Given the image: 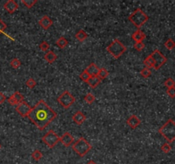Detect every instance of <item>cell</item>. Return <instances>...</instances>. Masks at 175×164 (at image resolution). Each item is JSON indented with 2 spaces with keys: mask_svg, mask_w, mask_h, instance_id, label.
Returning <instances> with one entry per match:
<instances>
[{
  "mask_svg": "<svg viewBox=\"0 0 175 164\" xmlns=\"http://www.w3.org/2000/svg\"><path fill=\"white\" fill-rule=\"evenodd\" d=\"M44 58H45V60H46V62H48L49 63H52V62H54L57 60V56L56 55L55 52L51 51V52H46V54L45 55Z\"/></svg>",
  "mask_w": 175,
  "mask_h": 164,
  "instance_id": "17",
  "label": "cell"
},
{
  "mask_svg": "<svg viewBox=\"0 0 175 164\" xmlns=\"http://www.w3.org/2000/svg\"><path fill=\"white\" fill-rule=\"evenodd\" d=\"M167 93L170 97V98H175V87H172V88H168L167 90Z\"/></svg>",
  "mask_w": 175,
  "mask_h": 164,
  "instance_id": "36",
  "label": "cell"
},
{
  "mask_svg": "<svg viewBox=\"0 0 175 164\" xmlns=\"http://www.w3.org/2000/svg\"><path fill=\"white\" fill-rule=\"evenodd\" d=\"M42 140L49 148L52 149L60 142V137L58 136L55 132L51 130L43 136Z\"/></svg>",
  "mask_w": 175,
  "mask_h": 164,
  "instance_id": "7",
  "label": "cell"
},
{
  "mask_svg": "<svg viewBox=\"0 0 175 164\" xmlns=\"http://www.w3.org/2000/svg\"><path fill=\"white\" fill-rule=\"evenodd\" d=\"M161 150H162V152H164L166 154H167V153H169L171 151V146L168 143H165L163 146H161Z\"/></svg>",
  "mask_w": 175,
  "mask_h": 164,
  "instance_id": "34",
  "label": "cell"
},
{
  "mask_svg": "<svg viewBox=\"0 0 175 164\" xmlns=\"http://www.w3.org/2000/svg\"><path fill=\"white\" fill-rule=\"evenodd\" d=\"M12 97L14 98V99L15 100V102L17 103V104L24 102L23 95L21 93V92H15L12 95Z\"/></svg>",
  "mask_w": 175,
  "mask_h": 164,
  "instance_id": "21",
  "label": "cell"
},
{
  "mask_svg": "<svg viewBox=\"0 0 175 164\" xmlns=\"http://www.w3.org/2000/svg\"><path fill=\"white\" fill-rule=\"evenodd\" d=\"M100 82H101V80H100L97 76H91L89 80L87 81L88 85H90L91 87H92V88L97 87V86L100 84Z\"/></svg>",
  "mask_w": 175,
  "mask_h": 164,
  "instance_id": "18",
  "label": "cell"
},
{
  "mask_svg": "<svg viewBox=\"0 0 175 164\" xmlns=\"http://www.w3.org/2000/svg\"><path fill=\"white\" fill-rule=\"evenodd\" d=\"M84 100H85V103H89V104H91L95 101V96L92 93H87L85 96L84 98Z\"/></svg>",
  "mask_w": 175,
  "mask_h": 164,
  "instance_id": "25",
  "label": "cell"
},
{
  "mask_svg": "<svg viewBox=\"0 0 175 164\" xmlns=\"http://www.w3.org/2000/svg\"><path fill=\"white\" fill-rule=\"evenodd\" d=\"M21 65V62L20 61L18 58H13L11 61H10V66L13 68V69H18L20 66Z\"/></svg>",
  "mask_w": 175,
  "mask_h": 164,
  "instance_id": "28",
  "label": "cell"
},
{
  "mask_svg": "<svg viewBox=\"0 0 175 164\" xmlns=\"http://www.w3.org/2000/svg\"><path fill=\"white\" fill-rule=\"evenodd\" d=\"M38 23H39V25H40L44 29L47 30V29H49V28L51 27L52 24H53V22H52L51 19L50 18L48 15H44L42 18L39 20Z\"/></svg>",
  "mask_w": 175,
  "mask_h": 164,
  "instance_id": "13",
  "label": "cell"
},
{
  "mask_svg": "<svg viewBox=\"0 0 175 164\" xmlns=\"http://www.w3.org/2000/svg\"><path fill=\"white\" fill-rule=\"evenodd\" d=\"M144 47H145V45L143 42H137L134 44V48L137 52H141Z\"/></svg>",
  "mask_w": 175,
  "mask_h": 164,
  "instance_id": "35",
  "label": "cell"
},
{
  "mask_svg": "<svg viewBox=\"0 0 175 164\" xmlns=\"http://www.w3.org/2000/svg\"><path fill=\"white\" fill-rule=\"evenodd\" d=\"M26 84L28 85V87L31 88V89H33V88H34V87L36 86L37 82H36V80H34V79H33V78H29L28 80H27Z\"/></svg>",
  "mask_w": 175,
  "mask_h": 164,
  "instance_id": "30",
  "label": "cell"
},
{
  "mask_svg": "<svg viewBox=\"0 0 175 164\" xmlns=\"http://www.w3.org/2000/svg\"><path fill=\"white\" fill-rule=\"evenodd\" d=\"M8 103H10V105H12V106H15V105H18L17 103L15 102V100L14 99V98L12 97V96H10V98L8 99Z\"/></svg>",
  "mask_w": 175,
  "mask_h": 164,
  "instance_id": "38",
  "label": "cell"
},
{
  "mask_svg": "<svg viewBox=\"0 0 175 164\" xmlns=\"http://www.w3.org/2000/svg\"><path fill=\"white\" fill-rule=\"evenodd\" d=\"M164 45H165V47L167 50H173V48H175V42L172 38H169V39H167Z\"/></svg>",
  "mask_w": 175,
  "mask_h": 164,
  "instance_id": "27",
  "label": "cell"
},
{
  "mask_svg": "<svg viewBox=\"0 0 175 164\" xmlns=\"http://www.w3.org/2000/svg\"><path fill=\"white\" fill-rule=\"evenodd\" d=\"M32 157H33V160H35V161H39V160L42 159L43 157V154L42 152L40 151V150H35L33 151V153H32Z\"/></svg>",
  "mask_w": 175,
  "mask_h": 164,
  "instance_id": "24",
  "label": "cell"
},
{
  "mask_svg": "<svg viewBox=\"0 0 175 164\" xmlns=\"http://www.w3.org/2000/svg\"><path fill=\"white\" fill-rule=\"evenodd\" d=\"M127 51V47L118 39H114L107 47V52L114 58H119Z\"/></svg>",
  "mask_w": 175,
  "mask_h": 164,
  "instance_id": "4",
  "label": "cell"
},
{
  "mask_svg": "<svg viewBox=\"0 0 175 164\" xmlns=\"http://www.w3.org/2000/svg\"><path fill=\"white\" fill-rule=\"evenodd\" d=\"M80 78H81V80H83V81H85V82H87L88 80H89V79L91 78L90 75L85 71V69L82 73H81V75H80Z\"/></svg>",
  "mask_w": 175,
  "mask_h": 164,
  "instance_id": "31",
  "label": "cell"
},
{
  "mask_svg": "<svg viewBox=\"0 0 175 164\" xmlns=\"http://www.w3.org/2000/svg\"><path fill=\"white\" fill-rule=\"evenodd\" d=\"M145 37H146L145 33H144L143 31H141L140 29H138L137 31L134 32V33H133V35H132V38H133V40L136 43L143 42V40L145 38Z\"/></svg>",
  "mask_w": 175,
  "mask_h": 164,
  "instance_id": "15",
  "label": "cell"
},
{
  "mask_svg": "<svg viewBox=\"0 0 175 164\" xmlns=\"http://www.w3.org/2000/svg\"><path fill=\"white\" fill-rule=\"evenodd\" d=\"M88 37V34L85 33L84 30H80L78 33L75 34V38L81 42H83L84 40H85Z\"/></svg>",
  "mask_w": 175,
  "mask_h": 164,
  "instance_id": "20",
  "label": "cell"
},
{
  "mask_svg": "<svg viewBox=\"0 0 175 164\" xmlns=\"http://www.w3.org/2000/svg\"><path fill=\"white\" fill-rule=\"evenodd\" d=\"M15 110L21 116L26 117V116H28L29 113L31 112V110H32V108H31V106L29 105L28 103H27L24 101V102L19 103L16 106Z\"/></svg>",
  "mask_w": 175,
  "mask_h": 164,
  "instance_id": "9",
  "label": "cell"
},
{
  "mask_svg": "<svg viewBox=\"0 0 175 164\" xmlns=\"http://www.w3.org/2000/svg\"><path fill=\"white\" fill-rule=\"evenodd\" d=\"M7 28V25L0 19V34H2V33H5V29Z\"/></svg>",
  "mask_w": 175,
  "mask_h": 164,
  "instance_id": "37",
  "label": "cell"
},
{
  "mask_svg": "<svg viewBox=\"0 0 175 164\" xmlns=\"http://www.w3.org/2000/svg\"><path fill=\"white\" fill-rule=\"evenodd\" d=\"M60 142L65 147H69L74 144V137L68 132H65L62 136L60 137Z\"/></svg>",
  "mask_w": 175,
  "mask_h": 164,
  "instance_id": "10",
  "label": "cell"
},
{
  "mask_svg": "<svg viewBox=\"0 0 175 164\" xmlns=\"http://www.w3.org/2000/svg\"><path fill=\"white\" fill-rule=\"evenodd\" d=\"M144 65L146 66V68H148V69L153 68L154 67V60H153L152 56L150 55L147 56L146 58L144 59Z\"/></svg>",
  "mask_w": 175,
  "mask_h": 164,
  "instance_id": "22",
  "label": "cell"
},
{
  "mask_svg": "<svg viewBox=\"0 0 175 164\" xmlns=\"http://www.w3.org/2000/svg\"><path fill=\"white\" fill-rule=\"evenodd\" d=\"M141 75H142L144 78H149L150 75H151V71L150 69H148V68H145V69H144L141 71Z\"/></svg>",
  "mask_w": 175,
  "mask_h": 164,
  "instance_id": "32",
  "label": "cell"
},
{
  "mask_svg": "<svg viewBox=\"0 0 175 164\" xmlns=\"http://www.w3.org/2000/svg\"><path fill=\"white\" fill-rule=\"evenodd\" d=\"M164 85H165L166 87H167V89L172 88V87H175V81L172 78H168L167 80H165Z\"/></svg>",
  "mask_w": 175,
  "mask_h": 164,
  "instance_id": "29",
  "label": "cell"
},
{
  "mask_svg": "<svg viewBox=\"0 0 175 164\" xmlns=\"http://www.w3.org/2000/svg\"><path fill=\"white\" fill-rule=\"evenodd\" d=\"M128 20L135 27H137L139 29L149 20V16L143 11L142 9L138 8V9H136L134 12H133L132 14L130 15V16L128 17Z\"/></svg>",
  "mask_w": 175,
  "mask_h": 164,
  "instance_id": "5",
  "label": "cell"
},
{
  "mask_svg": "<svg viewBox=\"0 0 175 164\" xmlns=\"http://www.w3.org/2000/svg\"><path fill=\"white\" fill-rule=\"evenodd\" d=\"M18 5H17V3L14 1V0H9V1H7L6 3L4 5V8H5L10 14H12V13H14L15 12L17 9H18Z\"/></svg>",
  "mask_w": 175,
  "mask_h": 164,
  "instance_id": "11",
  "label": "cell"
},
{
  "mask_svg": "<svg viewBox=\"0 0 175 164\" xmlns=\"http://www.w3.org/2000/svg\"><path fill=\"white\" fill-rule=\"evenodd\" d=\"M127 123L128 124V126H130L131 128L135 129L136 127H137L140 125L141 121H140V119L137 117V115H131L130 117L128 118L127 121Z\"/></svg>",
  "mask_w": 175,
  "mask_h": 164,
  "instance_id": "12",
  "label": "cell"
},
{
  "mask_svg": "<svg viewBox=\"0 0 175 164\" xmlns=\"http://www.w3.org/2000/svg\"><path fill=\"white\" fill-rule=\"evenodd\" d=\"M28 117L39 130L42 131L57 118V113L45 103V100L41 99L32 108Z\"/></svg>",
  "mask_w": 175,
  "mask_h": 164,
  "instance_id": "1",
  "label": "cell"
},
{
  "mask_svg": "<svg viewBox=\"0 0 175 164\" xmlns=\"http://www.w3.org/2000/svg\"><path fill=\"white\" fill-rule=\"evenodd\" d=\"M57 102L62 105L63 108L68 109L71 107L72 105L75 102L74 97L68 91H64L58 98H57Z\"/></svg>",
  "mask_w": 175,
  "mask_h": 164,
  "instance_id": "6",
  "label": "cell"
},
{
  "mask_svg": "<svg viewBox=\"0 0 175 164\" xmlns=\"http://www.w3.org/2000/svg\"><path fill=\"white\" fill-rule=\"evenodd\" d=\"M73 150L75 151L76 153L80 156H85L91 150V146L88 141L85 139V138L81 137L77 141H75L73 146H72Z\"/></svg>",
  "mask_w": 175,
  "mask_h": 164,
  "instance_id": "3",
  "label": "cell"
},
{
  "mask_svg": "<svg viewBox=\"0 0 175 164\" xmlns=\"http://www.w3.org/2000/svg\"><path fill=\"white\" fill-rule=\"evenodd\" d=\"M99 69V68L96 65L95 63H91L90 65L85 69V71L90 75V76H97Z\"/></svg>",
  "mask_w": 175,
  "mask_h": 164,
  "instance_id": "16",
  "label": "cell"
},
{
  "mask_svg": "<svg viewBox=\"0 0 175 164\" xmlns=\"http://www.w3.org/2000/svg\"><path fill=\"white\" fill-rule=\"evenodd\" d=\"M108 75H109V72H108V70L106 69H100L99 72L97 74V77L102 80L106 79L108 77Z\"/></svg>",
  "mask_w": 175,
  "mask_h": 164,
  "instance_id": "23",
  "label": "cell"
},
{
  "mask_svg": "<svg viewBox=\"0 0 175 164\" xmlns=\"http://www.w3.org/2000/svg\"><path fill=\"white\" fill-rule=\"evenodd\" d=\"M159 132L168 143L173 142L175 140V122L171 119L168 120L159 129Z\"/></svg>",
  "mask_w": 175,
  "mask_h": 164,
  "instance_id": "2",
  "label": "cell"
},
{
  "mask_svg": "<svg viewBox=\"0 0 175 164\" xmlns=\"http://www.w3.org/2000/svg\"><path fill=\"white\" fill-rule=\"evenodd\" d=\"M39 48H40V50L42 51V52H47L49 51V49H50V45H49V43H47L46 41H43L40 45H39Z\"/></svg>",
  "mask_w": 175,
  "mask_h": 164,
  "instance_id": "33",
  "label": "cell"
},
{
  "mask_svg": "<svg viewBox=\"0 0 175 164\" xmlns=\"http://www.w3.org/2000/svg\"><path fill=\"white\" fill-rule=\"evenodd\" d=\"M87 164H97V163H96L95 162H93V161H90V162H89Z\"/></svg>",
  "mask_w": 175,
  "mask_h": 164,
  "instance_id": "40",
  "label": "cell"
},
{
  "mask_svg": "<svg viewBox=\"0 0 175 164\" xmlns=\"http://www.w3.org/2000/svg\"><path fill=\"white\" fill-rule=\"evenodd\" d=\"M0 149H1V145H0Z\"/></svg>",
  "mask_w": 175,
  "mask_h": 164,
  "instance_id": "41",
  "label": "cell"
},
{
  "mask_svg": "<svg viewBox=\"0 0 175 164\" xmlns=\"http://www.w3.org/2000/svg\"><path fill=\"white\" fill-rule=\"evenodd\" d=\"M6 101V97L4 93L0 92V104L4 103Z\"/></svg>",
  "mask_w": 175,
  "mask_h": 164,
  "instance_id": "39",
  "label": "cell"
},
{
  "mask_svg": "<svg viewBox=\"0 0 175 164\" xmlns=\"http://www.w3.org/2000/svg\"><path fill=\"white\" fill-rule=\"evenodd\" d=\"M73 121L75 122L77 125H81V124H83L85 121V115L83 114V113L81 112V111H77V112L73 115Z\"/></svg>",
  "mask_w": 175,
  "mask_h": 164,
  "instance_id": "14",
  "label": "cell"
},
{
  "mask_svg": "<svg viewBox=\"0 0 175 164\" xmlns=\"http://www.w3.org/2000/svg\"><path fill=\"white\" fill-rule=\"evenodd\" d=\"M152 56L153 60H154V67L153 69H155L156 70H158L159 69H161L162 66L164 65L167 62V57H166L159 50H155L154 52L150 54Z\"/></svg>",
  "mask_w": 175,
  "mask_h": 164,
  "instance_id": "8",
  "label": "cell"
},
{
  "mask_svg": "<svg viewBox=\"0 0 175 164\" xmlns=\"http://www.w3.org/2000/svg\"><path fill=\"white\" fill-rule=\"evenodd\" d=\"M56 45H57L59 48L63 49V48H65V47L68 45V39H67L66 38L61 37L57 39V42H56Z\"/></svg>",
  "mask_w": 175,
  "mask_h": 164,
  "instance_id": "19",
  "label": "cell"
},
{
  "mask_svg": "<svg viewBox=\"0 0 175 164\" xmlns=\"http://www.w3.org/2000/svg\"><path fill=\"white\" fill-rule=\"evenodd\" d=\"M37 2H38L37 0H22V4H23L27 8H28V9L33 7L34 5H35Z\"/></svg>",
  "mask_w": 175,
  "mask_h": 164,
  "instance_id": "26",
  "label": "cell"
}]
</instances>
